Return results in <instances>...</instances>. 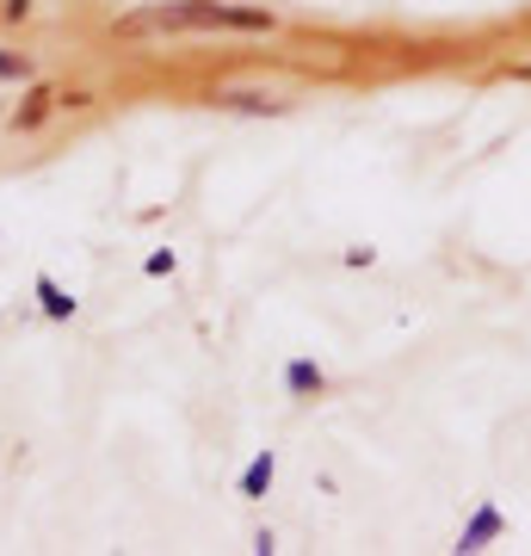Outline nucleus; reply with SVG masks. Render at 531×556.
I'll return each mask as SVG.
<instances>
[{"label": "nucleus", "instance_id": "f257e3e1", "mask_svg": "<svg viewBox=\"0 0 531 556\" xmlns=\"http://www.w3.org/2000/svg\"><path fill=\"white\" fill-rule=\"evenodd\" d=\"M273 31L266 13H248V7H217V0H167V7H142V13H124L118 38H149V31Z\"/></svg>", "mask_w": 531, "mask_h": 556}, {"label": "nucleus", "instance_id": "f03ea898", "mask_svg": "<svg viewBox=\"0 0 531 556\" xmlns=\"http://www.w3.org/2000/svg\"><path fill=\"white\" fill-rule=\"evenodd\" d=\"M494 532H501V514H494V507H482V514H476V526L464 532V551H482Z\"/></svg>", "mask_w": 531, "mask_h": 556}, {"label": "nucleus", "instance_id": "7ed1b4c3", "mask_svg": "<svg viewBox=\"0 0 531 556\" xmlns=\"http://www.w3.org/2000/svg\"><path fill=\"white\" fill-rule=\"evenodd\" d=\"M266 482H273V452L248 464V477H241V495H266Z\"/></svg>", "mask_w": 531, "mask_h": 556}, {"label": "nucleus", "instance_id": "20e7f679", "mask_svg": "<svg viewBox=\"0 0 531 556\" xmlns=\"http://www.w3.org/2000/svg\"><path fill=\"white\" fill-rule=\"evenodd\" d=\"M38 298H43V309H50V316H68V309H75V298L62 291L56 278H38Z\"/></svg>", "mask_w": 531, "mask_h": 556}, {"label": "nucleus", "instance_id": "39448f33", "mask_svg": "<svg viewBox=\"0 0 531 556\" xmlns=\"http://www.w3.org/2000/svg\"><path fill=\"white\" fill-rule=\"evenodd\" d=\"M291 390H321V371H315L309 358H303V365H291Z\"/></svg>", "mask_w": 531, "mask_h": 556}, {"label": "nucleus", "instance_id": "423d86ee", "mask_svg": "<svg viewBox=\"0 0 531 556\" xmlns=\"http://www.w3.org/2000/svg\"><path fill=\"white\" fill-rule=\"evenodd\" d=\"M25 75V62L20 56H0V80H20Z\"/></svg>", "mask_w": 531, "mask_h": 556}, {"label": "nucleus", "instance_id": "0eeeda50", "mask_svg": "<svg viewBox=\"0 0 531 556\" xmlns=\"http://www.w3.org/2000/svg\"><path fill=\"white\" fill-rule=\"evenodd\" d=\"M519 75H531V68H519Z\"/></svg>", "mask_w": 531, "mask_h": 556}]
</instances>
